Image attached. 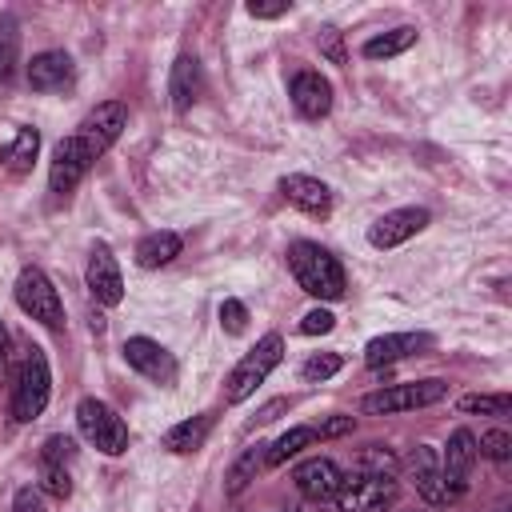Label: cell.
<instances>
[{
  "label": "cell",
  "mask_w": 512,
  "mask_h": 512,
  "mask_svg": "<svg viewBox=\"0 0 512 512\" xmlns=\"http://www.w3.org/2000/svg\"><path fill=\"white\" fill-rule=\"evenodd\" d=\"M288 272H292V280H296L308 296H316V300H340L344 288H348L340 260H336L328 248L312 244V240H296V244L288 248Z\"/></svg>",
  "instance_id": "6da1fadb"
},
{
  "label": "cell",
  "mask_w": 512,
  "mask_h": 512,
  "mask_svg": "<svg viewBox=\"0 0 512 512\" xmlns=\"http://www.w3.org/2000/svg\"><path fill=\"white\" fill-rule=\"evenodd\" d=\"M48 396H52L48 356H44V348L32 344V348H24V360H20V372L12 384V420L32 424L48 408Z\"/></svg>",
  "instance_id": "7a4b0ae2"
},
{
  "label": "cell",
  "mask_w": 512,
  "mask_h": 512,
  "mask_svg": "<svg viewBox=\"0 0 512 512\" xmlns=\"http://www.w3.org/2000/svg\"><path fill=\"white\" fill-rule=\"evenodd\" d=\"M280 360H284V336H280V332L260 336V340H256V348H252V352H244V356H240V364L228 372V380H224V400H228V404L248 400V396L268 380V372H272Z\"/></svg>",
  "instance_id": "3957f363"
},
{
  "label": "cell",
  "mask_w": 512,
  "mask_h": 512,
  "mask_svg": "<svg viewBox=\"0 0 512 512\" xmlns=\"http://www.w3.org/2000/svg\"><path fill=\"white\" fill-rule=\"evenodd\" d=\"M76 428H80V436H84L96 452H104V456L128 452V424L116 416L112 404H104V400H96V396H84V400L76 404Z\"/></svg>",
  "instance_id": "277c9868"
},
{
  "label": "cell",
  "mask_w": 512,
  "mask_h": 512,
  "mask_svg": "<svg viewBox=\"0 0 512 512\" xmlns=\"http://www.w3.org/2000/svg\"><path fill=\"white\" fill-rule=\"evenodd\" d=\"M16 304H20V312L40 320L44 328L64 332V300H60V292L48 280L44 268H36V264L20 268V276H16Z\"/></svg>",
  "instance_id": "5b68a950"
},
{
  "label": "cell",
  "mask_w": 512,
  "mask_h": 512,
  "mask_svg": "<svg viewBox=\"0 0 512 512\" xmlns=\"http://www.w3.org/2000/svg\"><path fill=\"white\" fill-rule=\"evenodd\" d=\"M448 396V384L428 376V380H408V384H388V388H376L360 400V408L368 416H396V412H412V408H428L436 400Z\"/></svg>",
  "instance_id": "8992f818"
},
{
  "label": "cell",
  "mask_w": 512,
  "mask_h": 512,
  "mask_svg": "<svg viewBox=\"0 0 512 512\" xmlns=\"http://www.w3.org/2000/svg\"><path fill=\"white\" fill-rule=\"evenodd\" d=\"M100 160V152L84 140V136H64L56 148H52V164H48V188L56 196H72L76 184L88 176V168Z\"/></svg>",
  "instance_id": "52a82bcc"
},
{
  "label": "cell",
  "mask_w": 512,
  "mask_h": 512,
  "mask_svg": "<svg viewBox=\"0 0 512 512\" xmlns=\"http://www.w3.org/2000/svg\"><path fill=\"white\" fill-rule=\"evenodd\" d=\"M400 496V484L388 472H356L340 484L336 504L340 512H388Z\"/></svg>",
  "instance_id": "ba28073f"
},
{
  "label": "cell",
  "mask_w": 512,
  "mask_h": 512,
  "mask_svg": "<svg viewBox=\"0 0 512 512\" xmlns=\"http://www.w3.org/2000/svg\"><path fill=\"white\" fill-rule=\"evenodd\" d=\"M124 360H128V368L132 372H140L144 380H152L156 388H172L176 384V356L160 344V340H152V336H128L124 340Z\"/></svg>",
  "instance_id": "9c48e42d"
},
{
  "label": "cell",
  "mask_w": 512,
  "mask_h": 512,
  "mask_svg": "<svg viewBox=\"0 0 512 512\" xmlns=\"http://www.w3.org/2000/svg\"><path fill=\"white\" fill-rule=\"evenodd\" d=\"M128 128V104H120V100H104V104H96L80 124H76V136H84L100 156L120 140V132Z\"/></svg>",
  "instance_id": "30bf717a"
},
{
  "label": "cell",
  "mask_w": 512,
  "mask_h": 512,
  "mask_svg": "<svg viewBox=\"0 0 512 512\" xmlns=\"http://www.w3.org/2000/svg\"><path fill=\"white\" fill-rule=\"evenodd\" d=\"M476 436L468 428H456L448 436V448H444V464H440V476H444V488H448V500H460L464 488H468V476H472V464H476Z\"/></svg>",
  "instance_id": "8fae6325"
},
{
  "label": "cell",
  "mask_w": 512,
  "mask_h": 512,
  "mask_svg": "<svg viewBox=\"0 0 512 512\" xmlns=\"http://www.w3.org/2000/svg\"><path fill=\"white\" fill-rule=\"evenodd\" d=\"M84 280H88V292L96 296V304H108L112 308V304L124 300V276H120V264H116V256H112L108 244H92Z\"/></svg>",
  "instance_id": "7c38bea8"
},
{
  "label": "cell",
  "mask_w": 512,
  "mask_h": 512,
  "mask_svg": "<svg viewBox=\"0 0 512 512\" xmlns=\"http://www.w3.org/2000/svg\"><path fill=\"white\" fill-rule=\"evenodd\" d=\"M428 208H396V212H384L380 220L368 224V244L372 248H396L404 240H412L416 232L428 228Z\"/></svg>",
  "instance_id": "4fadbf2b"
},
{
  "label": "cell",
  "mask_w": 512,
  "mask_h": 512,
  "mask_svg": "<svg viewBox=\"0 0 512 512\" xmlns=\"http://www.w3.org/2000/svg\"><path fill=\"white\" fill-rule=\"evenodd\" d=\"M292 480H296L300 496H308L312 504H324V500H332V496L340 492L344 472H340V464H336V460H328V456H308V460H300V464H296Z\"/></svg>",
  "instance_id": "5bb4252c"
},
{
  "label": "cell",
  "mask_w": 512,
  "mask_h": 512,
  "mask_svg": "<svg viewBox=\"0 0 512 512\" xmlns=\"http://www.w3.org/2000/svg\"><path fill=\"white\" fill-rule=\"evenodd\" d=\"M288 96H292V108L304 120H320V116L332 112V84L316 68H300L292 76V84H288Z\"/></svg>",
  "instance_id": "9a60e30c"
},
{
  "label": "cell",
  "mask_w": 512,
  "mask_h": 512,
  "mask_svg": "<svg viewBox=\"0 0 512 512\" xmlns=\"http://www.w3.org/2000/svg\"><path fill=\"white\" fill-rule=\"evenodd\" d=\"M428 348H432V336H428V332H384V336H372V340H368L364 364H368V368H384V364L420 356V352H428Z\"/></svg>",
  "instance_id": "2e32d148"
},
{
  "label": "cell",
  "mask_w": 512,
  "mask_h": 512,
  "mask_svg": "<svg viewBox=\"0 0 512 512\" xmlns=\"http://www.w3.org/2000/svg\"><path fill=\"white\" fill-rule=\"evenodd\" d=\"M28 84L32 92H64L76 84V64L68 52L60 48H48V52H36L32 64H28Z\"/></svg>",
  "instance_id": "e0dca14e"
},
{
  "label": "cell",
  "mask_w": 512,
  "mask_h": 512,
  "mask_svg": "<svg viewBox=\"0 0 512 512\" xmlns=\"http://www.w3.org/2000/svg\"><path fill=\"white\" fill-rule=\"evenodd\" d=\"M280 196L292 204V208H300L304 216H328L332 212V188L324 184V180H316V176H304V172H292V176H284L280 180Z\"/></svg>",
  "instance_id": "ac0fdd59"
},
{
  "label": "cell",
  "mask_w": 512,
  "mask_h": 512,
  "mask_svg": "<svg viewBox=\"0 0 512 512\" xmlns=\"http://www.w3.org/2000/svg\"><path fill=\"white\" fill-rule=\"evenodd\" d=\"M204 92V72H200V60L192 52L176 56L172 64V76H168V96H172V108L176 112H188Z\"/></svg>",
  "instance_id": "d6986e66"
},
{
  "label": "cell",
  "mask_w": 512,
  "mask_h": 512,
  "mask_svg": "<svg viewBox=\"0 0 512 512\" xmlns=\"http://www.w3.org/2000/svg\"><path fill=\"white\" fill-rule=\"evenodd\" d=\"M412 484H416V492L428 500V504H452L448 500V488H444V476H440V460H436V452H432V444H420L416 452H412Z\"/></svg>",
  "instance_id": "ffe728a7"
},
{
  "label": "cell",
  "mask_w": 512,
  "mask_h": 512,
  "mask_svg": "<svg viewBox=\"0 0 512 512\" xmlns=\"http://www.w3.org/2000/svg\"><path fill=\"white\" fill-rule=\"evenodd\" d=\"M36 152H40V132H36V128H28V124H16V128H12V136L0 144V160H4V168H8V172H16V176L32 172Z\"/></svg>",
  "instance_id": "44dd1931"
},
{
  "label": "cell",
  "mask_w": 512,
  "mask_h": 512,
  "mask_svg": "<svg viewBox=\"0 0 512 512\" xmlns=\"http://www.w3.org/2000/svg\"><path fill=\"white\" fill-rule=\"evenodd\" d=\"M180 248H184L180 232H168V228L148 232V236H140V244H136V264H140V268H164V264H172V260L180 256Z\"/></svg>",
  "instance_id": "7402d4cb"
},
{
  "label": "cell",
  "mask_w": 512,
  "mask_h": 512,
  "mask_svg": "<svg viewBox=\"0 0 512 512\" xmlns=\"http://www.w3.org/2000/svg\"><path fill=\"white\" fill-rule=\"evenodd\" d=\"M208 432H212V412H200V416H192V420L172 424V428L164 432V440H160V444H164L168 452H176V456H188V452L204 448Z\"/></svg>",
  "instance_id": "603a6c76"
},
{
  "label": "cell",
  "mask_w": 512,
  "mask_h": 512,
  "mask_svg": "<svg viewBox=\"0 0 512 512\" xmlns=\"http://www.w3.org/2000/svg\"><path fill=\"white\" fill-rule=\"evenodd\" d=\"M412 44H416V28L412 24H400V28H388L380 36H368L360 52H364V60H388V56L408 52Z\"/></svg>",
  "instance_id": "cb8c5ba5"
},
{
  "label": "cell",
  "mask_w": 512,
  "mask_h": 512,
  "mask_svg": "<svg viewBox=\"0 0 512 512\" xmlns=\"http://www.w3.org/2000/svg\"><path fill=\"white\" fill-rule=\"evenodd\" d=\"M308 444H316V428L312 424H292L288 432H280L268 448H264V464H284V460H292L300 448H308Z\"/></svg>",
  "instance_id": "d4e9b609"
},
{
  "label": "cell",
  "mask_w": 512,
  "mask_h": 512,
  "mask_svg": "<svg viewBox=\"0 0 512 512\" xmlns=\"http://www.w3.org/2000/svg\"><path fill=\"white\" fill-rule=\"evenodd\" d=\"M20 68V24L12 12H0V84H12Z\"/></svg>",
  "instance_id": "484cf974"
},
{
  "label": "cell",
  "mask_w": 512,
  "mask_h": 512,
  "mask_svg": "<svg viewBox=\"0 0 512 512\" xmlns=\"http://www.w3.org/2000/svg\"><path fill=\"white\" fill-rule=\"evenodd\" d=\"M264 468V444H256V448H248L236 464H232V472H228V496H236V492H244L248 488V480H256V472Z\"/></svg>",
  "instance_id": "4316f807"
},
{
  "label": "cell",
  "mask_w": 512,
  "mask_h": 512,
  "mask_svg": "<svg viewBox=\"0 0 512 512\" xmlns=\"http://www.w3.org/2000/svg\"><path fill=\"white\" fill-rule=\"evenodd\" d=\"M40 492H48L52 500H68V496H72V476H68V468L40 460Z\"/></svg>",
  "instance_id": "83f0119b"
},
{
  "label": "cell",
  "mask_w": 512,
  "mask_h": 512,
  "mask_svg": "<svg viewBox=\"0 0 512 512\" xmlns=\"http://www.w3.org/2000/svg\"><path fill=\"white\" fill-rule=\"evenodd\" d=\"M508 404H512V400H508V392H492V396H488V392H480V396L472 392V396H464V400H460V408H464V412H480V416H504V412H508Z\"/></svg>",
  "instance_id": "f1b7e54d"
},
{
  "label": "cell",
  "mask_w": 512,
  "mask_h": 512,
  "mask_svg": "<svg viewBox=\"0 0 512 512\" xmlns=\"http://www.w3.org/2000/svg\"><path fill=\"white\" fill-rule=\"evenodd\" d=\"M72 456H76V440L72 436H64V432H52L44 444H40V460L44 464H72Z\"/></svg>",
  "instance_id": "f546056e"
},
{
  "label": "cell",
  "mask_w": 512,
  "mask_h": 512,
  "mask_svg": "<svg viewBox=\"0 0 512 512\" xmlns=\"http://www.w3.org/2000/svg\"><path fill=\"white\" fill-rule=\"evenodd\" d=\"M344 368V356L340 352H316V356H308L304 360V380H328V376H336Z\"/></svg>",
  "instance_id": "4dcf8cb0"
},
{
  "label": "cell",
  "mask_w": 512,
  "mask_h": 512,
  "mask_svg": "<svg viewBox=\"0 0 512 512\" xmlns=\"http://www.w3.org/2000/svg\"><path fill=\"white\" fill-rule=\"evenodd\" d=\"M476 452H480V456H488V460H496V464H504V460L512 456V436H508L504 428H492V432H484V436H480Z\"/></svg>",
  "instance_id": "1f68e13d"
},
{
  "label": "cell",
  "mask_w": 512,
  "mask_h": 512,
  "mask_svg": "<svg viewBox=\"0 0 512 512\" xmlns=\"http://www.w3.org/2000/svg\"><path fill=\"white\" fill-rule=\"evenodd\" d=\"M220 328H224L228 336H240V332L248 328V308H244V300L228 296V300L220 304Z\"/></svg>",
  "instance_id": "d6a6232c"
},
{
  "label": "cell",
  "mask_w": 512,
  "mask_h": 512,
  "mask_svg": "<svg viewBox=\"0 0 512 512\" xmlns=\"http://www.w3.org/2000/svg\"><path fill=\"white\" fill-rule=\"evenodd\" d=\"M336 328V316L328 312V308H312L304 320H300V332L304 336H324V332H332Z\"/></svg>",
  "instance_id": "836d02e7"
},
{
  "label": "cell",
  "mask_w": 512,
  "mask_h": 512,
  "mask_svg": "<svg viewBox=\"0 0 512 512\" xmlns=\"http://www.w3.org/2000/svg\"><path fill=\"white\" fill-rule=\"evenodd\" d=\"M316 44H320V52H324L332 64H344V44H340V32H336V28L324 24V28L316 32Z\"/></svg>",
  "instance_id": "e575fe53"
},
{
  "label": "cell",
  "mask_w": 512,
  "mask_h": 512,
  "mask_svg": "<svg viewBox=\"0 0 512 512\" xmlns=\"http://www.w3.org/2000/svg\"><path fill=\"white\" fill-rule=\"evenodd\" d=\"M288 8H292L288 0H248V16H256V20H276Z\"/></svg>",
  "instance_id": "d590c367"
},
{
  "label": "cell",
  "mask_w": 512,
  "mask_h": 512,
  "mask_svg": "<svg viewBox=\"0 0 512 512\" xmlns=\"http://www.w3.org/2000/svg\"><path fill=\"white\" fill-rule=\"evenodd\" d=\"M12 512H44L40 488H20V492L12 496Z\"/></svg>",
  "instance_id": "8d00e7d4"
},
{
  "label": "cell",
  "mask_w": 512,
  "mask_h": 512,
  "mask_svg": "<svg viewBox=\"0 0 512 512\" xmlns=\"http://www.w3.org/2000/svg\"><path fill=\"white\" fill-rule=\"evenodd\" d=\"M352 432V416H332L324 424H316V440H332V436H344Z\"/></svg>",
  "instance_id": "74e56055"
},
{
  "label": "cell",
  "mask_w": 512,
  "mask_h": 512,
  "mask_svg": "<svg viewBox=\"0 0 512 512\" xmlns=\"http://www.w3.org/2000/svg\"><path fill=\"white\" fill-rule=\"evenodd\" d=\"M364 464H368L372 472H384V468H392L396 460H392V452H388V448H380V444H372V448L364 452ZM388 476H392V472H388Z\"/></svg>",
  "instance_id": "f35d334b"
},
{
  "label": "cell",
  "mask_w": 512,
  "mask_h": 512,
  "mask_svg": "<svg viewBox=\"0 0 512 512\" xmlns=\"http://www.w3.org/2000/svg\"><path fill=\"white\" fill-rule=\"evenodd\" d=\"M8 364V328H4V320H0V368Z\"/></svg>",
  "instance_id": "ab89813d"
},
{
  "label": "cell",
  "mask_w": 512,
  "mask_h": 512,
  "mask_svg": "<svg viewBox=\"0 0 512 512\" xmlns=\"http://www.w3.org/2000/svg\"><path fill=\"white\" fill-rule=\"evenodd\" d=\"M496 512H508V508H496Z\"/></svg>",
  "instance_id": "60d3db41"
}]
</instances>
